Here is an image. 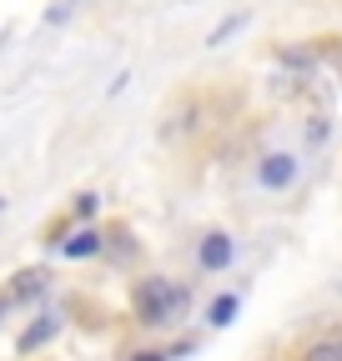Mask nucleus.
<instances>
[{"label":"nucleus","mask_w":342,"mask_h":361,"mask_svg":"<svg viewBox=\"0 0 342 361\" xmlns=\"http://www.w3.org/2000/svg\"><path fill=\"white\" fill-rule=\"evenodd\" d=\"M131 306H136V322H141V326H166V322H177V316L187 311V291H182L177 281L156 276V281H141V286H136Z\"/></svg>","instance_id":"nucleus-1"},{"label":"nucleus","mask_w":342,"mask_h":361,"mask_svg":"<svg viewBox=\"0 0 342 361\" xmlns=\"http://www.w3.org/2000/svg\"><path fill=\"white\" fill-rule=\"evenodd\" d=\"M227 261H232V241H227V236H206V241H201V266H206V271H222Z\"/></svg>","instance_id":"nucleus-2"},{"label":"nucleus","mask_w":342,"mask_h":361,"mask_svg":"<svg viewBox=\"0 0 342 361\" xmlns=\"http://www.w3.org/2000/svg\"><path fill=\"white\" fill-rule=\"evenodd\" d=\"M292 176H297V161H292V156H267V166H262V180H267V186H287Z\"/></svg>","instance_id":"nucleus-3"},{"label":"nucleus","mask_w":342,"mask_h":361,"mask_svg":"<svg viewBox=\"0 0 342 361\" xmlns=\"http://www.w3.org/2000/svg\"><path fill=\"white\" fill-rule=\"evenodd\" d=\"M40 286H46V276H40V271H20V276H16V286H11V296L20 301V296H35Z\"/></svg>","instance_id":"nucleus-4"},{"label":"nucleus","mask_w":342,"mask_h":361,"mask_svg":"<svg viewBox=\"0 0 342 361\" xmlns=\"http://www.w3.org/2000/svg\"><path fill=\"white\" fill-rule=\"evenodd\" d=\"M96 246H101V236H96V231H76V236L66 241V256H91Z\"/></svg>","instance_id":"nucleus-5"},{"label":"nucleus","mask_w":342,"mask_h":361,"mask_svg":"<svg viewBox=\"0 0 342 361\" xmlns=\"http://www.w3.org/2000/svg\"><path fill=\"white\" fill-rule=\"evenodd\" d=\"M56 336V322H40V326H30L25 336H20V351H35L40 341H51Z\"/></svg>","instance_id":"nucleus-6"},{"label":"nucleus","mask_w":342,"mask_h":361,"mask_svg":"<svg viewBox=\"0 0 342 361\" xmlns=\"http://www.w3.org/2000/svg\"><path fill=\"white\" fill-rule=\"evenodd\" d=\"M307 361H342V341H322V346H312Z\"/></svg>","instance_id":"nucleus-7"},{"label":"nucleus","mask_w":342,"mask_h":361,"mask_svg":"<svg viewBox=\"0 0 342 361\" xmlns=\"http://www.w3.org/2000/svg\"><path fill=\"white\" fill-rule=\"evenodd\" d=\"M232 311H237V296H222L217 306H211V322H217V326H227V322H232Z\"/></svg>","instance_id":"nucleus-8"},{"label":"nucleus","mask_w":342,"mask_h":361,"mask_svg":"<svg viewBox=\"0 0 342 361\" xmlns=\"http://www.w3.org/2000/svg\"><path fill=\"white\" fill-rule=\"evenodd\" d=\"M76 216H96V196H76Z\"/></svg>","instance_id":"nucleus-9"},{"label":"nucleus","mask_w":342,"mask_h":361,"mask_svg":"<svg viewBox=\"0 0 342 361\" xmlns=\"http://www.w3.org/2000/svg\"><path fill=\"white\" fill-rule=\"evenodd\" d=\"M136 361H166V356H136Z\"/></svg>","instance_id":"nucleus-10"}]
</instances>
